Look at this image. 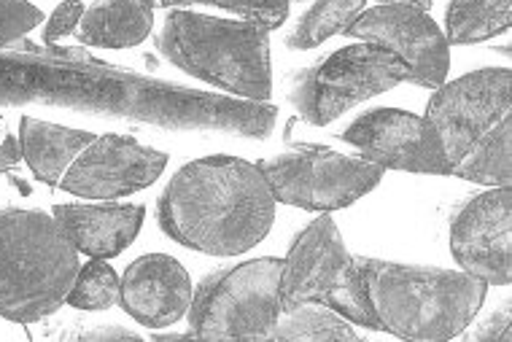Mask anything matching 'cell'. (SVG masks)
Returning a JSON list of instances; mask_svg holds the SVG:
<instances>
[{
    "label": "cell",
    "instance_id": "6da1fadb",
    "mask_svg": "<svg viewBox=\"0 0 512 342\" xmlns=\"http://www.w3.org/2000/svg\"><path fill=\"white\" fill-rule=\"evenodd\" d=\"M0 106H49L111 116L176 132H219L267 141L278 122L273 103L154 79L92 57L84 49L33 46L0 49Z\"/></svg>",
    "mask_w": 512,
    "mask_h": 342
},
{
    "label": "cell",
    "instance_id": "7a4b0ae2",
    "mask_svg": "<svg viewBox=\"0 0 512 342\" xmlns=\"http://www.w3.org/2000/svg\"><path fill=\"white\" fill-rule=\"evenodd\" d=\"M162 232L208 256H240L275 221V197L254 162L230 154L186 162L157 200Z\"/></svg>",
    "mask_w": 512,
    "mask_h": 342
},
{
    "label": "cell",
    "instance_id": "3957f363",
    "mask_svg": "<svg viewBox=\"0 0 512 342\" xmlns=\"http://www.w3.org/2000/svg\"><path fill=\"white\" fill-rule=\"evenodd\" d=\"M378 332L402 340L459 337L486 302L488 283L469 272L356 256Z\"/></svg>",
    "mask_w": 512,
    "mask_h": 342
},
{
    "label": "cell",
    "instance_id": "277c9868",
    "mask_svg": "<svg viewBox=\"0 0 512 342\" xmlns=\"http://www.w3.org/2000/svg\"><path fill=\"white\" fill-rule=\"evenodd\" d=\"M157 52L178 71L240 100L270 103V30L254 19H221L173 9L157 33Z\"/></svg>",
    "mask_w": 512,
    "mask_h": 342
},
{
    "label": "cell",
    "instance_id": "5b68a950",
    "mask_svg": "<svg viewBox=\"0 0 512 342\" xmlns=\"http://www.w3.org/2000/svg\"><path fill=\"white\" fill-rule=\"evenodd\" d=\"M79 248L52 213L0 208V316L36 324L57 313L76 272Z\"/></svg>",
    "mask_w": 512,
    "mask_h": 342
},
{
    "label": "cell",
    "instance_id": "8992f818",
    "mask_svg": "<svg viewBox=\"0 0 512 342\" xmlns=\"http://www.w3.org/2000/svg\"><path fill=\"white\" fill-rule=\"evenodd\" d=\"M283 259L262 256L205 275L189 302V332L200 340H270L281 316Z\"/></svg>",
    "mask_w": 512,
    "mask_h": 342
},
{
    "label": "cell",
    "instance_id": "52a82bcc",
    "mask_svg": "<svg viewBox=\"0 0 512 342\" xmlns=\"http://www.w3.org/2000/svg\"><path fill=\"white\" fill-rule=\"evenodd\" d=\"M308 302L332 307L351 324L378 332L356 256L345 248L343 235L329 213L310 221L294 237L289 254L283 259L281 310Z\"/></svg>",
    "mask_w": 512,
    "mask_h": 342
},
{
    "label": "cell",
    "instance_id": "ba28073f",
    "mask_svg": "<svg viewBox=\"0 0 512 342\" xmlns=\"http://www.w3.org/2000/svg\"><path fill=\"white\" fill-rule=\"evenodd\" d=\"M407 81V65L375 44L337 49L286 76V100L313 127H327L354 106Z\"/></svg>",
    "mask_w": 512,
    "mask_h": 342
},
{
    "label": "cell",
    "instance_id": "9c48e42d",
    "mask_svg": "<svg viewBox=\"0 0 512 342\" xmlns=\"http://www.w3.org/2000/svg\"><path fill=\"white\" fill-rule=\"evenodd\" d=\"M275 202L302 211L332 213L354 205L383 178V167L364 157H348L316 143H297L292 149L259 162Z\"/></svg>",
    "mask_w": 512,
    "mask_h": 342
},
{
    "label": "cell",
    "instance_id": "30bf717a",
    "mask_svg": "<svg viewBox=\"0 0 512 342\" xmlns=\"http://www.w3.org/2000/svg\"><path fill=\"white\" fill-rule=\"evenodd\" d=\"M432 92L424 116L440 135L442 151L453 170L483 132L510 114L512 73L510 68H483L451 84H440Z\"/></svg>",
    "mask_w": 512,
    "mask_h": 342
},
{
    "label": "cell",
    "instance_id": "8fae6325",
    "mask_svg": "<svg viewBox=\"0 0 512 342\" xmlns=\"http://www.w3.org/2000/svg\"><path fill=\"white\" fill-rule=\"evenodd\" d=\"M345 36L383 46L407 65V81L415 87L437 89L451 71V44L437 22L415 6H375L364 9L345 27Z\"/></svg>",
    "mask_w": 512,
    "mask_h": 342
},
{
    "label": "cell",
    "instance_id": "7c38bea8",
    "mask_svg": "<svg viewBox=\"0 0 512 342\" xmlns=\"http://www.w3.org/2000/svg\"><path fill=\"white\" fill-rule=\"evenodd\" d=\"M340 141L383 170L451 176V162L432 122L402 108H372L340 132Z\"/></svg>",
    "mask_w": 512,
    "mask_h": 342
},
{
    "label": "cell",
    "instance_id": "4fadbf2b",
    "mask_svg": "<svg viewBox=\"0 0 512 342\" xmlns=\"http://www.w3.org/2000/svg\"><path fill=\"white\" fill-rule=\"evenodd\" d=\"M451 254L461 270L488 286L512 281V189L491 186L469 197L451 219Z\"/></svg>",
    "mask_w": 512,
    "mask_h": 342
},
{
    "label": "cell",
    "instance_id": "5bb4252c",
    "mask_svg": "<svg viewBox=\"0 0 512 342\" xmlns=\"http://www.w3.org/2000/svg\"><path fill=\"white\" fill-rule=\"evenodd\" d=\"M165 167V151L108 132L95 135V141L73 159V165L62 176L60 189L87 200H116L154 184Z\"/></svg>",
    "mask_w": 512,
    "mask_h": 342
},
{
    "label": "cell",
    "instance_id": "9a60e30c",
    "mask_svg": "<svg viewBox=\"0 0 512 342\" xmlns=\"http://www.w3.org/2000/svg\"><path fill=\"white\" fill-rule=\"evenodd\" d=\"M192 302V278L184 264L168 254L138 256L122 275L119 305L149 329H165L186 316Z\"/></svg>",
    "mask_w": 512,
    "mask_h": 342
},
{
    "label": "cell",
    "instance_id": "2e32d148",
    "mask_svg": "<svg viewBox=\"0 0 512 342\" xmlns=\"http://www.w3.org/2000/svg\"><path fill=\"white\" fill-rule=\"evenodd\" d=\"M52 216L60 221L65 235L79 248L81 254L92 259H111L119 256L124 248L133 243L146 219L143 205H54Z\"/></svg>",
    "mask_w": 512,
    "mask_h": 342
},
{
    "label": "cell",
    "instance_id": "e0dca14e",
    "mask_svg": "<svg viewBox=\"0 0 512 342\" xmlns=\"http://www.w3.org/2000/svg\"><path fill=\"white\" fill-rule=\"evenodd\" d=\"M154 6V0H95L73 36L81 46L130 49L151 36Z\"/></svg>",
    "mask_w": 512,
    "mask_h": 342
},
{
    "label": "cell",
    "instance_id": "ac0fdd59",
    "mask_svg": "<svg viewBox=\"0 0 512 342\" xmlns=\"http://www.w3.org/2000/svg\"><path fill=\"white\" fill-rule=\"evenodd\" d=\"M92 141L95 135L87 130H71L33 116H22L19 122V151L33 176L46 186H60L65 170Z\"/></svg>",
    "mask_w": 512,
    "mask_h": 342
},
{
    "label": "cell",
    "instance_id": "d6986e66",
    "mask_svg": "<svg viewBox=\"0 0 512 342\" xmlns=\"http://www.w3.org/2000/svg\"><path fill=\"white\" fill-rule=\"evenodd\" d=\"M451 176L480 186H510L512 181V114L483 132L453 165Z\"/></svg>",
    "mask_w": 512,
    "mask_h": 342
},
{
    "label": "cell",
    "instance_id": "ffe728a7",
    "mask_svg": "<svg viewBox=\"0 0 512 342\" xmlns=\"http://www.w3.org/2000/svg\"><path fill=\"white\" fill-rule=\"evenodd\" d=\"M512 22V0H453L445 14V41L480 44L504 33Z\"/></svg>",
    "mask_w": 512,
    "mask_h": 342
},
{
    "label": "cell",
    "instance_id": "44dd1931",
    "mask_svg": "<svg viewBox=\"0 0 512 342\" xmlns=\"http://www.w3.org/2000/svg\"><path fill=\"white\" fill-rule=\"evenodd\" d=\"M270 340H292V342H359V334L348 318L335 313L332 307L297 305L292 310H281L275 321Z\"/></svg>",
    "mask_w": 512,
    "mask_h": 342
},
{
    "label": "cell",
    "instance_id": "7402d4cb",
    "mask_svg": "<svg viewBox=\"0 0 512 342\" xmlns=\"http://www.w3.org/2000/svg\"><path fill=\"white\" fill-rule=\"evenodd\" d=\"M364 9H367V0H316V6L305 11L292 33L286 36V46L294 52H305V49L324 44L337 33H345V27Z\"/></svg>",
    "mask_w": 512,
    "mask_h": 342
},
{
    "label": "cell",
    "instance_id": "603a6c76",
    "mask_svg": "<svg viewBox=\"0 0 512 342\" xmlns=\"http://www.w3.org/2000/svg\"><path fill=\"white\" fill-rule=\"evenodd\" d=\"M119 291H122V278L106 259H92L76 272L71 291L65 305L76 310H108L119 305Z\"/></svg>",
    "mask_w": 512,
    "mask_h": 342
},
{
    "label": "cell",
    "instance_id": "cb8c5ba5",
    "mask_svg": "<svg viewBox=\"0 0 512 342\" xmlns=\"http://www.w3.org/2000/svg\"><path fill=\"white\" fill-rule=\"evenodd\" d=\"M159 6H216L243 19H254L267 30L281 27L289 17L292 0H154Z\"/></svg>",
    "mask_w": 512,
    "mask_h": 342
},
{
    "label": "cell",
    "instance_id": "d4e9b609",
    "mask_svg": "<svg viewBox=\"0 0 512 342\" xmlns=\"http://www.w3.org/2000/svg\"><path fill=\"white\" fill-rule=\"evenodd\" d=\"M44 22V11L30 0H0V49L25 41L30 30Z\"/></svg>",
    "mask_w": 512,
    "mask_h": 342
},
{
    "label": "cell",
    "instance_id": "484cf974",
    "mask_svg": "<svg viewBox=\"0 0 512 342\" xmlns=\"http://www.w3.org/2000/svg\"><path fill=\"white\" fill-rule=\"evenodd\" d=\"M467 342H512V305L510 299L499 310L486 316L475 329H464Z\"/></svg>",
    "mask_w": 512,
    "mask_h": 342
},
{
    "label": "cell",
    "instance_id": "4316f807",
    "mask_svg": "<svg viewBox=\"0 0 512 342\" xmlns=\"http://www.w3.org/2000/svg\"><path fill=\"white\" fill-rule=\"evenodd\" d=\"M81 17H84V3L81 0H62L52 17L46 19L44 46H57V41L73 36Z\"/></svg>",
    "mask_w": 512,
    "mask_h": 342
},
{
    "label": "cell",
    "instance_id": "83f0119b",
    "mask_svg": "<svg viewBox=\"0 0 512 342\" xmlns=\"http://www.w3.org/2000/svg\"><path fill=\"white\" fill-rule=\"evenodd\" d=\"M62 337H79V340H138V334L122 326H95V329H79L65 332Z\"/></svg>",
    "mask_w": 512,
    "mask_h": 342
},
{
    "label": "cell",
    "instance_id": "f1b7e54d",
    "mask_svg": "<svg viewBox=\"0 0 512 342\" xmlns=\"http://www.w3.org/2000/svg\"><path fill=\"white\" fill-rule=\"evenodd\" d=\"M19 159H22V151H19L17 141L14 138H3L0 141V173H6L14 165H19Z\"/></svg>",
    "mask_w": 512,
    "mask_h": 342
},
{
    "label": "cell",
    "instance_id": "f546056e",
    "mask_svg": "<svg viewBox=\"0 0 512 342\" xmlns=\"http://www.w3.org/2000/svg\"><path fill=\"white\" fill-rule=\"evenodd\" d=\"M380 6H391V3H402V6H415V9H432V0H378Z\"/></svg>",
    "mask_w": 512,
    "mask_h": 342
}]
</instances>
